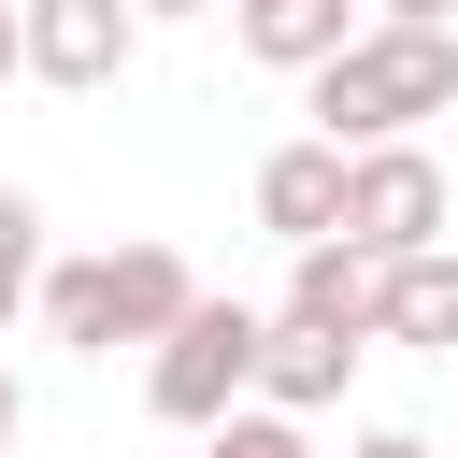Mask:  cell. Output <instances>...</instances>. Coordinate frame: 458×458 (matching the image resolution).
<instances>
[{
  "label": "cell",
  "mask_w": 458,
  "mask_h": 458,
  "mask_svg": "<svg viewBox=\"0 0 458 458\" xmlns=\"http://www.w3.org/2000/svg\"><path fill=\"white\" fill-rule=\"evenodd\" d=\"M200 458H315V415H272V401H229L215 429H186Z\"/></svg>",
  "instance_id": "cell-11"
},
{
  "label": "cell",
  "mask_w": 458,
  "mask_h": 458,
  "mask_svg": "<svg viewBox=\"0 0 458 458\" xmlns=\"http://www.w3.org/2000/svg\"><path fill=\"white\" fill-rule=\"evenodd\" d=\"M200 301V272L172 243H100V258H43L29 272V315L57 358H114V344H157L172 315Z\"/></svg>",
  "instance_id": "cell-2"
},
{
  "label": "cell",
  "mask_w": 458,
  "mask_h": 458,
  "mask_svg": "<svg viewBox=\"0 0 458 458\" xmlns=\"http://www.w3.org/2000/svg\"><path fill=\"white\" fill-rule=\"evenodd\" d=\"M372 344L458 358V243H401V258H372Z\"/></svg>",
  "instance_id": "cell-7"
},
{
  "label": "cell",
  "mask_w": 458,
  "mask_h": 458,
  "mask_svg": "<svg viewBox=\"0 0 458 458\" xmlns=\"http://www.w3.org/2000/svg\"><path fill=\"white\" fill-rule=\"evenodd\" d=\"M315 129L329 143H386V129H429L458 114V29H415V14H358L315 72H301Z\"/></svg>",
  "instance_id": "cell-1"
},
{
  "label": "cell",
  "mask_w": 458,
  "mask_h": 458,
  "mask_svg": "<svg viewBox=\"0 0 458 458\" xmlns=\"http://www.w3.org/2000/svg\"><path fill=\"white\" fill-rule=\"evenodd\" d=\"M29 444V386H14V358H0V458Z\"/></svg>",
  "instance_id": "cell-14"
},
{
  "label": "cell",
  "mask_w": 458,
  "mask_h": 458,
  "mask_svg": "<svg viewBox=\"0 0 458 458\" xmlns=\"http://www.w3.org/2000/svg\"><path fill=\"white\" fill-rule=\"evenodd\" d=\"M444 215H458V186H444V157L415 143V129H386V143H344V243L358 258H401V243H444Z\"/></svg>",
  "instance_id": "cell-4"
},
{
  "label": "cell",
  "mask_w": 458,
  "mask_h": 458,
  "mask_svg": "<svg viewBox=\"0 0 458 458\" xmlns=\"http://www.w3.org/2000/svg\"><path fill=\"white\" fill-rule=\"evenodd\" d=\"M243 386H258V301H215V286H200V301L143 344V415H157V429H215Z\"/></svg>",
  "instance_id": "cell-3"
},
{
  "label": "cell",
  "mask_w": 458,
  "mask_h": 458,
  "mask_svg": "<svg viewBox=\"0 0 458 458\" xmlns=\"http://www.w3.org/2000/svg\"><path fill=\"white\" fill-rule=\"evenodd\" d=\"M14 315H29V286H0V329H14Z\"/></svg>",
  "instance_id": "cell-18"
},
{
  "label": "cell",
  "mask_w": 458,
  "mask_h": 458,
  "mask_svg": "<svg viewBox=\"0 0 458 458\" xmlns=\"http://www.w3.org/2000/svg\"><path fill=\"white\" fill-rule=\"evenodd\" d=\"M243 200H258V229H272V243H315V229L344 215V143H329V129H301V143H272Z\"/></svg>",
  "instance_id": "cell-8"
},
{
  "label": "cell",
  "mask_w": 458,
  "mask_h": 458,
  "mask_svg": "<svg viewBox=\"0 0 458 458\" xmlns=\"http://www.w3.org/2000/svg\"><path fill=\"white\" fill-rule=\"evenodd\" d=\"M272 315H315V329H358V344H372V258H358L344 229L286 243V301H272Z\"/></svg>",
  "instance_id": "cell-9"
},
{
  "label": "cell",
  "mask_w": 458,
  "mask_h": 458,
  "mask_svg": "<svg viewBox=\"0 0 458 458\" xmlns=\"http://www.w3.org/2000/svg\"><path fill=\"white\" fill-rule=\"evenodd\" d=\"M344 458H444V444H429V429H401V415H386V429H358V444H344Z\"/></svg>",
  "instance_id": "cell-13"
},
{
  "label": "cell",
  "mask_w": 458,
  "mask_h": 458,
  "mask_svg": "<svg viewBox=\"0 0 458 458\" xmlns=\"http://www.w3.org/2000/svg\"><path fill=\"white\" fill-rule=\"evenodd\" d=\"M229 14V43L258 57V72H315L344 29H358V0H215Z\"/></svg>",
  "instance_id": "cell-10"
},
{
  "label": "cell",
  "mask_w": 458,
  "mask_h": 458,
  "mask_svg": "<svg viewBox=\"0 0 458 458\" xmlns=\"http://www.w3.org/2000/svg\"><path fill=\"white\" fill-rule=\"evenodd\" d=\"M358 14H415V29H458V0H358Z\"/></svg>",
  "instance_id": "cell-15"
},
{
  "label": "cell",
  "mask_w": 458,
  "mask_h": 458,
  "mask_svg": "<svg viewBox=\"0 0 458 458\" xmlns=\"http://www.w3.org/2000/svg\"><path fill=\"white\" fill-rule=\"evenodd\" d=\"M29 272H43V200L0 186V286H29Z\"/></svg>",
  "instance_id": "cell-12"
},
{
  "label": "cell",
  "mask_w": 458,
  "mask_h": 458,
  "mask_svg": "<svg viewBox=\"0 0 458 458\" xmlns=\"http://www.w3.org/2000/svg\"><path fill=\"white\" fill-rule=\"evenodd\" d=\"M129 57H143V14H129V0H14V72H29V86L100 100Z\"/></svg>",
  "instance_id": "cell-5"
},
{
  "label": "cell",
  "mask_w": 458,
  "mask_h": 458,
  "mask_svg": "<svg viewBox=\"0 0 458 458\" xmlns=\"http://www.w3.org/2000/svg\"><path fill=\"white\" fill-rule=\"evenodd\" d=\"M129 14H143V29H186V14H215V0H129Z\"/></svg>",
  "instance_id": "cell-16"
},
{
  "label": "cell",
  "mask_w": 458,
  "mask_h": 458,
  "mask_svg": "<svg viewBox=\"0 0 458 458\" xmlns=\"http://www.w3.org/2000/svg\"><path fill=\"white\" fill-rule=\"evenodd\" d=\"M358 329H315V315H258V386L243 401H272V415H329L344 386H358Z\"/></svg>",
  "instance_id": "cell-6"
},
{
  "label": "cell",
  "mask_w": 458,
  "mask_h": 458,
  "mask_svg": "<svg viewBox=\"0 0 458 458\" xmlns=\"http://www.w3.org/2000/svg\"><path fill=\"white\" fill-rule=\"evenodd\" d=\"M0 86H14V0H0Z\"/></svg>",
  "instance_id": "cell-17"
}]
</instances>
